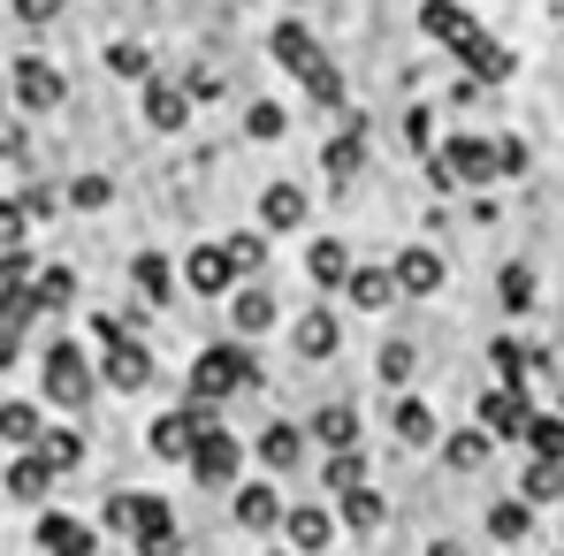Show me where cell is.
I'll return each mask as SVG.
<instances>
[{
    "label": "cell",
    "mask_w": 564,
    "mask_h": 556,
    "mask_svg": "<svg viewBox=\"0 0 564 556\" xmlns=\"http://www.w3.org/2000/svg\"><path fill=\"white\" fill-rule=\"evenodd\" d=\"M420 31H427V39H443V46L466 62L473 77H511V54H503V46L473 23L458 0H427V8H420Z\"/></svg>",
    "instance_id": "cell-1"
},
{
    "label": "cell",
    "mask_w": 564,
    "mask_h": 556,
    "mask_svg": "<svg viewBox=\"0 0 564 556\" xmlns=\"http://www.w3.org/2000/svg\"><path fill=\"white\" fill-rule=\"evenodd\" d=\"M245 381H252V351H237V344H214V351L191 359V396H198V404H221V396L245 389Z\"/></svg>",
    "instance_id": "cell-2"
},
{
    "label": "cell",
    "mask_w": 564,
    "mask_h": 556,
    "mask_svg": "<svg viewBox=\"0 0 564 556\" xmlns=\"http://www.w3.org/2000/svg\"><path fill=\"white\" fill-rule=\"evenodd\" d=\"M427 176L451 190V184H496V145L488 138H451L443 153H427Z\"/></svg>",
    "instance_id": "cell-3"
},
{
    "label": "cell",
    "mask_w": 564,
    "mask_h": 556,
    "mask_svg": "<svg viewBox=\"0 0 564 556\" xmlns=\"http://www.w3.org/2000/svg\"><path fill=\"white\" fill-rule=\"evenodd\" d=\"M8 92L23 99L31 115H46V107H62V99H69V77H62L54 62H39V54H23V62L8 69Z\"/></svg>",
    "instance_id": "cell-4"
},
{
    "label": "cell",
    "mask_w": 564,
    "mask_h": 556,
    "mask_svg": "<svg viewBox=\"0 0 564 556\" xmlns=\"http://www.w3.org/2000/svg\"><path fill=\"white\" fill-rule=\"evenodd\" d=\"M46 396L69 404V412L93 396V359H85L77 344H54V351H46Z\"/></svg>",
    "instance_id": "cell-5"
},
{
    "label": "cell",
    "mask_w": 564,
    "mask_h": 556,
    "mask_svg": "<svg viewBox=\"0 0 564 556\" xmlns=\"http://www.w3.org/2000/svg\"><path fill=\"white\" fill-rule=\"evenodd\" d=\"M198 427H221V419H214V404H184V412H161L145 443H153V458H191Z\"/></svg>",
    "instance_id": "cell-6"
},
{
    "label": "cell",
    "mask_w": 564,
    "mask_h": 556,
    "mask_svg": "<svg viewBox=\"0 0 564 556\" xmlns=\"http://www.w3.org/2000/svg\"><path fill=\"white\" fill-rule=\"evenodd\" d=\"M237 465H245L237 435H221V427H198V443H191V480H206V488H229V480H237Z\"/></svg>",
    "instance_id": "cell-7"
},
{
    "label": "cell",
    "mask_w": 564,
    "mask_h": 556,
    "mask_svg": "<svg viewBox=\"0 0 564 556\" xmlns=\"http://www.w3.org/2000/svg\"><path fill=\"white\" fill-rule=\"evenodd\" d=\"M275 526H282V542H290V556H321L328 542H336V519H328L321 503H297V511H282Z\"/></svg>",
    "instance_id": "cell-8"
},
{
    "label": "cell",
    "mask_w": 564,
    "mask_h": 556,
    "mask_svg": "<svg viewBox=\"0 0 564 556\" xmlns=\"http://www.w3.org/2000/svg\"><path fill=\"white\" fill-rule=\"evenodd\" d=\"M107 526L138 542V534H161V526H176V519H169L161 495H115V503H107Z\"/></svg>",
    "instance_id": "cell-9"
},
{
    "label": "cell",
    "mask_w": 564,
    "mask_h": 556,
    "mask_svg": "<svg viewBox=\"0 0 564 556\" xmlns=\"http://www.w3.org/2000/svg\"><path fill=\"white\" fill-rule=\"evenodd\" d=\"M39 549L46 556H99V534L85 519H69V511H46L39 519Z\"/></svg>",
    "instance_id": "cell-10"
},
{
    "label": "cell",
    "mask_w": 564,
    "mask_h": 556,
    "mask_svg": "<svg viewBox=\"0 0 564 556\" xmlns=\"http://www.w3.org/2000/svg\"><path fill=\"white\" fill-rule=\"evenodd\" d=\"M527 419H534V412H527V396H519V389H511V381H503V389H488V396H480V427H488V435H496V443H511V435H527Z\"/></svg>",
    "instance_id": "cell-11"
},
{
    "label": "cell",
    "mask_w": 564,
    "mask_h": 556,
    "mask_svg": "<svg viewBox=\"0 0 564 556\" xmlns=\"http://www.w3.org/2000/svg\"><path fill=\"white\" fill-rule=\"evenodd\" d=\"M107 389H145L153 381V351L145 344H130V336H107Z\"/></svg>",
    "instance_id": "cell-12"
},
{
    "label": "cell",
    "mask_w": 564,
    "mask_h": 556,
    "mask_svg": "<svg viewBox=\"0 0 564 556\" xmlns=\"http://www.w3.org/2000/svg\"><path fill=\"white\" fill-rule=\"evenodd\" d=\"M389 275H397V297H435V290H443V260H435L427 244H412Z\"/></svg>",
    "instance_id": "cell-13"
},
{
    "label": "cell",
    "mask_w": 564,
    "mask_h": 556,
    "mask_svg": "<svg viewBox=\"0 0 564 556\" xmlns=\"http://www.w3.org/2000/svg\"><path fill=\"white\" fill-rule=\"evenodd\" d=\"M184 275H191V290H206V297H221V290H237V260L221 252V244H198L184 260Z\"/></svg>",
    "instance_id": "cell-14"
},
{
    "label": "cell",
    "mask_w": 564,
    "mask_h": 556,
    "mask_svg": "<svg viewBox=\"0 0 564 556\" xmlns=\"http://www.w3.org/2000/svg\"><path fill=\"white\" fill-rule=\"evenodd\" d=\"M229 511H237V526H245V534H260V526H275V519H282V495L268 488V480H245Z\"/></svg>",
    "instance_id": "cell-15"
},
{
    "label": "cell",
    "mask_w": 564,
    "mask_h": 556,
    "mask_svg": "<svg viewBox=\"0 0 564 556\" xmlns=\"http://www.w3.org/2000/svg\"><path fill=\"white\" fill-rule=\"evenodd\" d=\"M344 297H351L359 313H381V305H397V275H389V268H351V275H344Z\"/></svg>",
    "instance_id": "cell-16"
},
{
    "label": "cell",
    "mask_w": 564,
    "mask_h": 556,
    "mask_svg": "<svg viewBox=\"0 0 564 556\" xmlns=\"http://www.w3.org/2000/svg\"><path fill=\"white\" fill-rule=\"evenodd\" d=\"M8 495H15V503H46V495H54V465L39 458V450L15 458V465H8Z\"/></svg>",
    "instance_id": "cell-17"
},
{
    "label": "cell",
    "mask_w": 564,
    "mask_h": 556,
    "mask_svg": "<svg viewBox=\"0 0 564 556\" xmlns=\"http://www.w3.org/2000/svg\"><path fill=\"white\" fill-rule=\"evenodd\" d=\"M268 46H275L282 69H297V77H305V69H321V46H313V31H305V23H275V39H268Z\"/></svg>",
    "instance_id": "cell-18"
},
{
    "label": "cell",
    "mask_w": 564,
    "mask_h": 556,
    "mask_svg": "<svg viewBox=\"0 0 564 556\" xmlns=\"http://www.w3.org/2000/svg\"><path fill=\"white\" fill-rule=\"evenodd\" d=\"M290 336H297V351H305V359H328V351L344 344L336 313H321V305H313V313H297V328H290Z\"/></svg>",
    "instance_id": "cell-19"
},
{
    "label": "cell",
    "mask_w": 564,
    "mask_h": 556,
    "mask_svg": "<svg viewBox=\"0 0 564 556\" xmlns=\"http://www.w3.org/2000/svg\"><path fill=\"white\" fill-rule=\"evenodd\" d=\"M145 122H153V130H184L191 122V92L184 85H153V92H145Z\"/></svg>",
    "instance_id": "cell-20"
},
{
    "label": "cell",
    "mask_w": 564,
    "mask_h": 556,
    "mask_svg": "<svg viewBox=\"0 0 564 556\" xmlns=\"http://www.w3.org/2000/svg\"><path fill=\"white\" fill-rule=\"evenodd\" d=\"M39 458L54 465V472H77L85 465V435L77 427H39Z\"/></svg>",
    "instance_id": "cell-21"
},
{
    "label": "cell",
    "mask_w": 564,
    "mask_h": 556,
    "mask_svg": "<svg viewBox=\"0 0 564 556\" xmlns=\"http://www.w3.org/2000/svg\"><path fill=\"white\" fill-rule=\"evenodd\" d=\"M229 320H237V336H260V328H275V297L268 290H237L229 297Z\"/></svg>",
    "instance_id": "cell-22"
},
{
    "label": "cell",
    "mask_w": 564,
    "mask_h": 556,
    "mask_svg": "<svg viewBox=\"0 0 564 556\" xmlns=\"http://www.w3.org/2000/svg\"><path fill=\"white\" fill-rule=\"evenodd\" d=\"M313 435H321L328 450H351V443H359V412H351V404H321V412H313Z\"/></svg>",
    "instance_id": "cell-23"
},
{
    "label": "cell",
    "mask_w": 564,
    "mask_h": 556,
    "mask_svg": "<svg viewBox=\"0 0 564 556\" xmlns=\"http://www.w3.org/2000/svg\"><path fill=\"white\" fill-rule=\"evenodd\" d=\"M39 427H46V419H39V404H23V396H8V404H0V443L31 450V443H39Z\"/></svg>",
    "instance_id": "cell-24"
},
{
    "label": "cell",
    "mask_w": 564,
    "mask_h": 556,
    "mask_svg": "<svg viewBox=\"0 0 564 556\" xmlns=\"http://www.w3.org/2000/svg\"><path fill=\"white\" fill-rule=\"evenodd\" d=\"M260 221H268V229H297V221H305V190H297V184H268Z\"/></svg>",
    "instance_id": "cell-25"
},
{
    "label": "cell",
    "mask_w": 564,
    "mask_h": 556,
    "mask_svg": "<svg viewBox=\"0 0 564 556\" xmlns=\"http://www.w3.org/2000/svg\"><path fill=\"white\" fill-rule=\"evenodd\" d=\"M305 275H313V282H328V290H344V275H351V252H344L336 237H321V244L305 252Z\"/></svg>",
    "instance_id": "cell-26"
},
{
    "label": "cell",
    "mask_w": 564,
    "mask_h": 556,
    "mask_svg": "<svg viewBox=\"0 0 564 556\" xmlns=\"http://www.w3.org/2000/svg\"><path fill=\"white\" fill-rule=\"evenodd\" d=\"M381 519H389V503H381L367 480H359V488H344V526H351V534H375Z\"/></svg>",
    "instance_id": "cell-27"
},
{
    "label": "cell",
    "mask_w": 564,
    "mask_h": 556,
    "mask_svg": "<svg viewBox=\"0 0 564 556\" xmlns=\"http://www.w3.org/2000/svg\"><path fill=\"white\" fill-rule=\"evenodd\" d=\"M519 495H527V503H557L564 495V458H534L527 480H519Z\"/></svg>",
    "instance_id": "cell-28"
},
{
    "label": "cell",
    "mask_w": 564,
    "mask_h": 556,
    "mask_svg": "<svg viewBox=\"0 0 564 556\" xmlns=\"http://www.w3.org/2000/svg\"><path fill=\"white\" fill-rule=\"evenodd\" d=\"M397 443H412V450H420V443H435V412H427L420 396H404V404H397Z\"/></svg>",
    "instance_id": "cell-29"
},
{
    "label": "cell",
    "mask_w": 564,
    "mask_h": 556,
    "mask_svg": "<svg viewBox=\"0 0 564 556\" xmlns=\"http://www.w3.org/2000/svg\"><path fill=\"white\" fill-rule=\"evenodd\" d=\"M31 297H39L46 313H69V297H77V275H69V268H46V275L31 282Z\"/></svg>",
    "instance_id": "cell-30"
},
{
    "label": "cell",
    "mask_w": 564,
    "mask_h": 556,
    "mask_svg": "<svg viewBox=\"0 0 564 556\" xmlns=\"http://www.w3.org/2000/svg\"><path fill=\"white\" fill-rule=\"evenodd\" d=\"M321 480H328L336 495H344V488H359V480H367V458H359V443H351V450H328V465H321Z\"/></svg>",
    "instance_id": "cell-31"
},
{
    "label": "cell",
    "mask_w": 564,
    "mask_h": 556,
    "mask_svg": "<svg viewBox=\"0 0 564 556\" xmlns=\"http://www.w3.org/2000/svg\"><path fill=\"white\" fill-rule=\"evenodd\" d=\"M488 443H496V435L473 427V435H451V443H443V458L458 465V472H473V465H488Z\"/></svg>",
    "instance_id": "cell-32"
},
{
    "label": "cell",
    "mask_w": 564,
    "mask_h": 556,
    "mask_svg": "<svg viewBox=\"0 0 564 556\" xmlns=\"http://www.w3.org/2000/svg\"><path fill=\"white\" fill-rule=\"evenodd\" d=\"M130 275H138V290H145L153 305H161V297L176 290V275H169V260H161V252H138V268H130Z\"/></svg>",
    "instance_id": "cell-33"
},
{
    "label": "cell",
    "mask_w": 564,
    "mask_h": 556,
    "mask_svg": "<svg viewBox=\"0 0 564 556\" xmlns=\"http://www.w3.org/2000/svg\"><path fill=\"white\" fill-rule=\"evenodd\" d=\"M107 69H115V77H145V69H153V54H145L138 39H115V46H107Z\"/></svg>",
    "instance_id": "cell-34"
},
{
    "label": "cell",
    "mask_w": 564,
    "mask_h": 556,
    "mask_svg": "<svg viewBox=\"0 0 564 556\" xmlns=\"http://www.w3.org/2000/svg\"><path fill=\"white\" fill-rule=\"evenodd\" d=\"M359 168H367V145H359V130H351V138H336V145H328V176L344 184V176H359Z\"/></svg>",
    "instance_id": "cell-35"
},
{
    "label": "cell",
    "mask_w": 564,
    "mask_h": 556,
    "mask_svg": "<svg viewBox=\"0 0 564 556\" xmlns=\"http://www.w3.org/2000/svg\"><path fill=\"white\" fill-rule=\"evenodd\" d=\"M488 534H496V542H527V495H519V503H496V511H488Z\"/></svg>",
    "instance_id": "cell-36"
},
{
    "label": "cell",
    "mask_w": 564,
    "mask_h": 556,
    "mask_svg": "<svg viewBox=\"0 0 564 556\" xmlns=\"http://www.w3.org/2000/svg\"><path fill=\"white\" fill-rule=\"evenodd\" d=\"M297 450H305L297 427H268V435H260V458H268V465H297Z\"/></svg>",
    "instance_id": "cell-37"
},
{
    "label": "cell",
    "mask_w": 564,
    "mask_h": 556,
    "mask_svg": "<svg viewBox=\"0 0 564 556\" xmlns=\"http://www.w3.org/2000/svg\"><path fill=\"white\" fill-rule=\"evenodd\" d=\"M527 443L534 458H564V419H527Z\"/></svg>",
    "instance_id": "cell-38"
},
{
    "label": "cell",
    "mask_w": 564,
    "mask_h": 556,
    "mask_svg": "<svg viewBox=\"0 0 564 556\" xmlns=\"http://www.w3.org/2000/svg\"><path fill=\"white\" fill-rule=\"evenodd\" d=\"M305 92L321 99V107H344V77H336V69L321 62V69H305Z\"/></svg>",
    "instance_id": "cell-39"
},
{
    "label": "cell",
    "mask_w": 564,
    "mask_h": 556,
    "mask_svg": "<svg viewBox=\"0 0 564 556\" xmlns=\"http://www.w3.org/2000/svg\"><path fill=\"white\" fill-rule=\"evenodd\" d=\"M503 305H511V313L534 305V275H527V268H503Z\"/></svg>",
    "instance_id": "cell-40"
},
{
    "label": "cell",
    "mask_w": 564,
    "mask_h": 556,
    "mask_svg": "<svg viewBox=\"0 0 564 556\" xmlns=\"http://www.w3.org/2000/svg\"><path fill=\"white\" fill-rule=\"evenodd\" d=\"M412 367H420L412 344H389V351H381V381H412Z\"/></svg>",
    "instance_id": "cell-41"
},
{
    "label": "cell",
    "mask_w": 564,
    "mask_h": 556,
    "mask_svg": "<svg viewBox=\"0 0 564 556\" xmlns=\"http://www.w3.org/2000/svg\"><path fill=\"white\" fill-rule=\"evenodd\" d=\"M221 252H229L237 268H260V260H268V237H252V229H245V237H229Z\"/></svg>",
    "instance_id": "cell-42"
},
{
    "label": "cell",
    "mask_w": 564,
    "mask_h": 556,
    "mask_svg": "<svg viewBox=\"0 0 564 556\" xmlns=\"http://www.w3.org/2000/svg\"><path fill=\"white\" fill-rule=\"evenodd\" d=\"M23 237H31V214L0 198V252H8V244H23Z\"/></svg>",
    "instance_id": "cell-43"
},
{
    "label": "cell",
    "mask_w": 564,
    "mask_h": 556,
    "mask_svg": "<svg viewBox=\"0 0 564 556\" xmlns=\"http://www.w3.org/2000/svg\"><path fill=\"white\" fill-rule=\"evenodd\" d=\"M245 122H252V138H282V122H290V115H282L275 99H260V107H252Z\"/></svg>",
    "instance_id": "cell-44"
},
{
    "label": "cell",
    "mask_w": 564,
    "mask_h": 556,
    "mask_svg": "<svg viewBox=\"0 0 564 556\" xmlns=\"http://www.w3.org/2000/svg\"><path fill=\"white\" fill-rule=\"evenodd\" d=\"M488 359H496V373H503V381H511V389H519V373H527V351H519V344H496V351H488Z\"/></svg>",
    "instance_id": "cell-45"
},
{
    "label": "cell",
    "mask_w": 564,
    "mask_h": 556,
    "mask_svg": "<svg viewBox=\"0 0 564 556\" xmlns=\"http://www.w3.org/2000/svg\"><path fill=\"white\" fill-rule=\"evenodd\" d=\"M138 556H184L176 526H161V534H138Z\"/></svg>",
    "instance_id": "cell-46"
},
{
    "label": "cell",
    "mask_w": 564,
    "mask_h": 556,
    "mask_svg": "<svg viewBox=\"0 0 564 556\" xmlns=\"http://www.w3.org/2000/svg\"><path fill=\"white\" fill-rule=\"evenodd\" d=\"M527 168V145L519 138H496V176H519Z\"/></svg>",
    "instance_id": "cell-47"
},
{
    "label": "cell",
    "mask_w": 564,
    "mask_h": 556,
    "mask_svg": "<svg viewBox=\"0 0 564 556\" xmlns=\"http://www.w3.org/2000/svg\"><path fill=\"white\" fill-rule=\"evenodd\" d=\"M62 8H69V0H15V15H23V23H54Z\"/></svg>",
    "instance_id": "cell-48"
},
{
    "label": "cell",
    "mask_w": 564,
    "mask_h": 556,
    "mask_svg": "<svg viewBox=\"0 0 564 556\" xmlns=\"http://www.w3.org/2000/svg\"><path fill=\"white\" fill-rule=\"evenodd\" d=\"M69 198H77V206H107V176H77Z\"/></svg>",
    "instance_id": "cell-49"
},
{
    "label": "cell",
    "mask_w": 564,
    "mask_h": 556,
    "mask_svg": "<svg viewBox=\"0 0 564 556\" xmlns=\"http://www.w3.org/2000/svg\"><path fill=\"white\" fill-rule=\"evenodd\" d=\"M0 153H8V161L23 153V122H0Z\"/></svg>",
    "instance_id": "cell-50"
},
{
    "label": "cell",
    "mask_w": 564,
    "mask_h": 556,
    "mask_svg": "<svg viewBox=\"0 0 564 556\" xmlns=\"http://www.w3.org/2000/svg\"><path fill=\"white\" fill-rule=\"evenodd\" d=\"M427 556H466V549H427Z\"/></svg>",
    "instance_id": "cell-51"
},
{
    "label": "cell",
    "mask_w": 564,
    "mask_h": 556,
    "mask_svg": "<svg viewBox=\"0 0 564 556\" xmlns=\"http://www.w3.org/2000/svg\"><path fill=\"white\" fill-rule=\"evenodd\" d=\"M290 8H305V0H290Z\"/></svg>",
    "instance_id": "cell-52"
}]
</instances>
